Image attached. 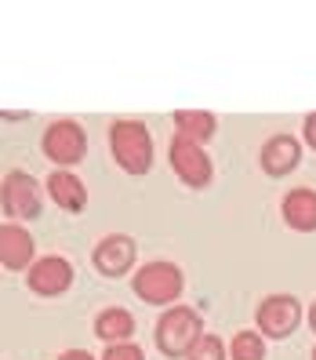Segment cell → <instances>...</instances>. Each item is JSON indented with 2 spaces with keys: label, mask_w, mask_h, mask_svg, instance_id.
<instances>
[{
  "label": "cell",
  "mask_w": 316,
  "mask_h": 360,
  "mask_svg": "<svg viewBox=\"0 0 316 360\" xmlns=\"http://www.w3.org/2000/svg\"><path fill=\"white\" fill-rule=\"evenodd\" d=\"M110 146H113V160L128 175H145L150 172L153 139H150V131H145L142 120H117L110 128Z\"/></svg>",
  "instance_id": "obj_1"
},
{
  "label": "cell",
  "mask_w": 316,
  "mask_h": 360,
  "mask_svg": "<svg viewBox=\"0 0 316 360\" xmlns=\"http://www.w3.org/2000/svg\"><path fill=\"white\" fill-rule=\"evenodd\" d=\"M200 338H204V321L189 306H171L157 324V346L164 356H189Z\"/></svg>",
  "instance_id": "obj_2"
},
{
  "label": "cell",
  "mask_w": 316,
  "mask_h": 360,
  "mask_svg": "<svg viewBox=\"0 0 316 360\" xmlns=\"http://www.w3.org/2000/svg\"><path fill=\"white\" fill-rule=\"evenodd\" d=\"M182 269L175 262H145L135 273V295L150 306H171L182 295Z\"/></svg>",
  "instance_id": "obj_3"
},
{
  "label": "cell",
  "mask_w": 316,
  "mask_h": 360,
  "mask_svg": "<svg viewBox=\"0 0 316 360\" xmlns=\"http://www.w3.org/2000/svg\"><path fill=\"white\" fill-rule=\"evenodd\" d=\"M44 153L58 167H70V164L84 160V153H88V135H84V128L77 120H55L44 131Z\"/></svg>",
  "instance_id": "obj_4"
},
{
  "label": "cell",
  "mask_w": 316,
  "mask_h": 360,
  "mask_svg": "<svg viewBox=\"0 0 316 360\" xmlns=\"http://www.w3.org/2000/svg\"><path fill=\"white\" fill-rule=\"evenodd\" d=\"M171 167H175V175L193 189H204L211 182V157L204 153L200 142L185 139V135L171 139Z\"/></svg>",
  "instance_id": "obj_5"
},
{
  "label": "cell",
  "mask_w": 316,
  "mask_h": 360,
  "mask_svg": "<svg viewBox=\"0 0 316 360\" xmlns=\"http://www.w3.org/2000/svg\"><path fill=\"white\" fill-rule=\"evenodd\" d=\"M258 331L269 338H287L302 321V302L291 299V295H269V299L258 306Z\"/></svg>",
  "instance_id": "obj_6"
},
{
  "label": "cell",
  "mask_w": 316,
  "mask_h": 360,
  "mask_svg": "<svg viewBox=\"0 0 316 360\" xmlns=\"http://www.w3.org/2000/svg\"><path fill=\"white\" fill-rule=\"evenodd\" d=\"M0 200H4V211L11 219H37L40 215V186L26 172H8L4 175Z\"/></svg>",
  "instance_id": "obj_7"
},
{
  "label": "cell",
  "mask_w": 316,
  "mask_h": 360,
  "mask_svg": "<svg viewBox=\"0 0 316 360\" xmlns=\"http://www.w3.org/2000/svg\"><path fill=\"white\" fill-rule=\"evenodd\" d=\"M73 284V266L62 255H44L29 266V291L44 295V299H55Z\"/></svg>",
  "instance_id": "obj_8"
},
{
  "label": "cell",
  "mask_w": 316,
  "mask_h": 360,
  "mask_svg": "<svg viewBox=\"0 0 316 360\" xmlns=\"http://www.w3.org/2000/svg\"><path fill=\"white\" fill-rule=\"evenodd\" d=\"M135 255L138 248L131 237H120V233H113V237H105L98 248H95V269L102 273V277H124L131 266H135Z\"/></svg>",
  "instance_id": "obj_9"
},
{
  "label": "cell",
  "mask_w": 316,
  "mask_h": 360,
  "mask_svg": "<svg viewBox=\"0 0 316 360\" xmlns=\"http://www.w3.org/2000/svg\"><path fill=\"white\" fill-rule=\"evenodd\" d=\"M258 160H262V172H265V175L280 179V175H287V172H294V167H298L302 146H298V139H291V135H272V139L262 146Z\"/></svg>",
  "instance_id": "obj_10"
},
{
  "label": "cell",
  "mask_w": 316,
  "mask_h": 360,
  "mask_svg": "<svg viewBox=\"0 0 316 360\" xmlns=\"http://www.w3.org/2000/svg\"><path fill=\"white\" fill-rule=\"evenodd\" d=\"M0 262H4V269H11V273L26 269L33 262V237L22 226H15V222L0 226Z\"/></svg>",
  "instance_id": "obj_11"
},
{
  "label": "cell",
  "mask_w": 316,
  "mask_h": 360,
  "mask_svg": "<svg viewBox=\"0 0 316 360\" xmlns=\"http://www.w3.org/2000/svg\"><path fill=\"white\" fill-rule=\"evenodd\" d=\"M284 222L298 233L316 229V189H309V186L291 189L284 197Z\"/></svg>",
  "instance_id": "obj_12"
},
{
  "label": "cell",
  "mask_w": 316,
  "mask_h": 360,
  "mask_svg": "<svg viewBox=\"0 0 316 360\" xmlns=\"http://www.w3.org/2000/svg\"><path fill=\"white\" fill-rule=\"evenodd\" d=\"M48 193H51V200L62 207V211H84V204H88V189H84V182L77 179V175H70L66 167H58V172H51V179H48Z\"/></svg>",
  "instance_id": "obj_13"
},
{
  "label": "cell",
  "mask_w": 316,
  "mask_h": 360,
  "mask_svg": "<svg viewBox=\"0 0 316 360\" xmlns=\"http://www.w3.org/2000/svg\"><path fill=\"white\" fill-rule=\"evenodd\" d=\"M131 331H135V316L128 309H120V306H110V309H102L95 316V335L102 338V342H110V346L128 342Z\"/></svg>",
  "instance_id": "obj_14"
},
{
  "label": "cell",
  "mask_w": 316,
  "mask_h": 360,
  "mask_svg": "<svg viewBox=\"0 0 316 360\" xmlns=\"http://www.w3.org/2000/svg\"><path fill=\"white\" fill-rule=\"evenodd\" d=\"M175 128H178V135H185V139L204 142V139L215 135L218 120L211 117V113H204V110H178V113H175Z\"/></svg>",
  "instance_id": "obj_15"
},
{
  "label": "cell",
  "mask_w": 316,
  "mask_h": 360,
  "mask_svg": "<svg viewBox=\"0 0 316 360\" xmlns=\"http://www.w3.org/2000/svg\"><path fill=\"white\" fill-rule=\"evenodd\" d=\"M229 353H233V360H265V342L255 331H237Z\"/></svg>",
  "instance_id": "obj_16"
},
{
  "label": "cell",
  "mask_w": 316,
  "mask_h": 360,
  "mask_svg": "<svg viewBox=\"0 0 316 360\" xmlns=\"http://www.w3.org/2000/svg\"><path fill=\"white\" fill-rule=\"evenodd\" d=\"M185 360H225V342L218 335H204Z\"/></svg>",
  "instance_id": "obj_17"
},
{
  "label": "cell",
  "mask_w": 316,
  "mask_h": 360,
  "mask_svg": "<svg viewBox=\"0 0 316 360\" xmlns=\"http://www.w3.org/2000/svg\"><path fill=\"white\" fill-rule=\"evenodd\" d=\"M102 360H145V356H142V349H138L135 342H117V346L105 349Z\"/></svg>",
  "instance_id": "obj_18"
},
{
  "label": "cell",
  "mask_w": 316,
  "mask_h": 360,
  "mask_svg": "<svg viewBox=\"0 0 316 360\" xmlns=\"http://www.w3.org/2000/svg\"><path fill=\"white\" fill-rule=\"evenodd\" d=\"M305 142L316 150V113H309V117H305Z\"/></svg>",
  "instance_id": "obj_19"
},
{
  "label": "cell",
  "mask_w": 316,
  "mask_h": 360,
  "mask_svg": "<svg viewBox=\"0 0 316 360\" xmlns=\"http://www.w3.org/2000/svg\"><path fill=\"white\" fill-rule=\"evenodd\" d=\"M58 360H95V356H91V353H84V349H66Z\"/></svg>",
  "instance_id": "obj_20"
},
{
  "label": "cell",
  "mask_w": 316,
  "mask_h": 360,
  "mask_svg": "<svg viewBox=\"0 0 316 360\" xmlns=\"http://www.w3.org/2000/svg\"><path fill=\"white\" fill-rule=\"evenodd\" d=\"M309 324H312V331H316V302H312V309H309Z\"/></svg>",
  "instance_id": "obj_21"
},
{
  "label": "cell",
  "mask_w": 316,
  "mask_h": 360,
  "mask_svg": "<svg viewBox=\"0 0 316 360\" xmlns=\"http://www.w3.org/2000/svg\"><path fill=\"white\" fill-rule=\"evenodd\" d=\"M312 360H316V346H312Z\"/></svg>",
  "instance_id": "obj_22"
}]
</instances>
